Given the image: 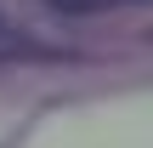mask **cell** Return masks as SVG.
<instances>
[{
    "label": "cell",
    "instance_id": "cell-1",
    "mask_svg": "<svg viewBox=\"0 0 153 148\" xmlns=\"http://www.w3.org/2000/svg\"><path fill=\"white\" fill-rule=\"evenodd\" d=\"M51 11H102L108 0H45Z\"/></svg>",
    "mask_w": 153,
    "mask_h": 148
}]
</instances>
